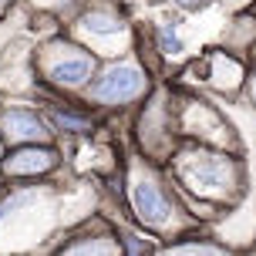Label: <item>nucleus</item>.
I'll use <instances>...</instances> for the list:
<instances>
[{"instance_id": "f257e3e1", "label": "nucleus", "mask_w": 256, "mask_h": 256, "mask_svg": "<svg viewBox=\"0 0 256 256\" xmlns=\"http://www.w3.org/2000/svg\"><path fill=\"white\" fill-rule=\"evenodd\" d=\"M142 74L135 68H115V71H108L102 78V84H98V98L102 102H128V98H135L142 91Z\"/></svg>"}, {"instance_id": "f03ea898", "label": "nucleus", "mask_w": 256, "mask_h": 256, "mask_svg": "<svg viewBox=\"0 0 256 256\" xmlns=\"http://www.w3.org/2000/svg\"><path fill=\"white\" fill-rule=\"evenodd\" d=\"M135 209H138V216L145 219V222H166L168 219V202H166V196L158 189H152V186H138L135 189Z\"/></svg>"}, {"instance_id": "423d86ee", "label": "nucleus", "mask_w": 256, "mask_h": 256, "mask_svg": "<svg viewBox=\"0 0 256 256\" xmlns=\"http://www.w3.org/2000/svg\"><path fill=\"white\" fill-rule=\"evenodd\" d=\"M162 48H166V51H179V48H182L172 27H166V30H162Z\"/></svg>"}, {"instance_id": "0eeeda50", "label": "nucleus", "mask_w": 256, "mask_h": 256, "mask_svg": "<svg viewBox=\"0 0 256 256\" xmlns=\"http://www.w3.org/2000/svg\"><path fill=\"white\" fill-rule=\"evenodd\" d=\"M179 4H182V7H202L206 0H179Z\"/></svg>"}, {"instance_id": "39448f33", "label": "nucleus", "mask_w": 256, "mask_h": 256, "mask_svg": "<svg viewBox=\"0 0 256 256\" xmlns=\"http://www.w3.org/2000/svg\"><path fill=\"white\" fill-rule=\"evenodd\" d=\"M7 128H10L14 138H40L44 135V125H40L34 115H27V112H14V115H7Z\"/></svg>"}, {"instance_id": "20e7f679", "label": "nucleus", "mask_w": 256, "mask_h": 256, "mask_svg": "<svg viewBox=\"0 0 256 256\" xmlns=\"http://www.w3.org/2000/svg\"><path fill=\"white\" fill-rule=\"evenodd\" d=\"M88 74H91V61H88V58L61 61V64H54V71H51V78H54V81H61V84H81Z\"/></svg>"}, {"instance_id": "7ed1b4c3", "label": "nucleus", "mask_w": 256, "mask_h": 256, "mask_svg": "<svg viewBox=\"0 0 256 256\" xmlns=\"http://www.w3.org/2000/svg\"><path fill=\"white\" fill-rule=\"evenodd\" d=\"M54 166V155L44 152V148H24L17 152L7 162V172H17V176H34V172H44V168Z\"/></svg>"}]
</instances>
